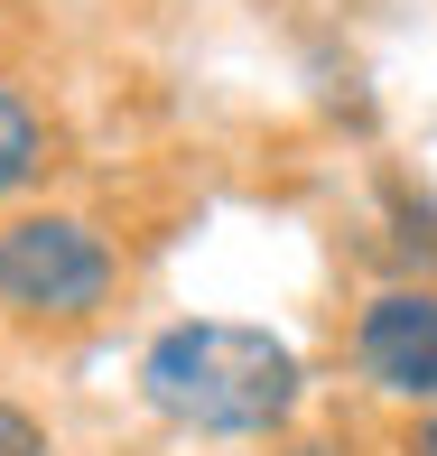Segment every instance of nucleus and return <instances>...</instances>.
Segmentation results:
<instances>
[{"label":"nucleus","instance_id":"obj_3","mask_svg":"<svg viewBox=\"0 0 437 456\" xmlns=\"http://www.w3.org/2000/svg\"><path fill=\"white\" fill-rule=\"evenodd\" d=\"M353 363L391 401H437V289H382L353 317Z\"/></svg>","mask_w":437,"mask_h":456},{"label":"nucleus","instance_id":"obj_6","mask_svg":"<svg viewBox=\"0 0 437 456\" xmlns=\"http://www.w3.org/2000/svg\"><path fill=\"white\" fill-rule=\"evenodd\" d=\"M409 456H437V419H428V428H419V438H409Z\"/></svg>","mask_w":437,"mask_h":456},{"label":"nucleus","instance_id":"obj_1","mask_svg":"<svg viewBox=\"0 0 437 456\" xmlns=\"http://www.w3.org/2000/svg\"><path fill=\"white\" fill-rule=\"evenodd\" d=\"M298 391H307L298 354L242 317H186L140 354V401L186 438H270L288 428Z\"/></svg>","mask_w":437,"mask_h":456},{"label":"nucleus","instance_id":"obj_5","mask_svg":"<svg viewBox=\"0 0 437 456\" xmlns=\"http://www.w3.org/2000/svg\"><path fill=\"white\" fill-rule=\"evenodd\" d=\"M0 456H47V428H37L19 401H0Z\"/></svg>","mask_w":437,"mask_h":456},{"label":"nucleus","instance_id":"obj_2","mask_svg":"<svg viewBox=\"0 0 437 456\" xmlns=\"http://www.w3.org/2000/svg\"><path fill=\"white\" fill-rule=\"evenodd\" d=\"M121 289L112 242L85 215H10L0 224V307L19 326H93Z\"/></svg>","mask_w":437,"mask_h":456},{"label":"nucleus","instance_id":"obj_4","mask_svg":"<svg viewBox=\"0 0 437 456\" xmlns=\"http://www.w3.org/2000/svg\"><path fill=\"white\" fill-rule=\"evenodd\" d=\"M37 168H47V121H37L28 102L0 85V196H19Z\"/></svg>","mask_w":437,"mask_h":456}]
</instances>
